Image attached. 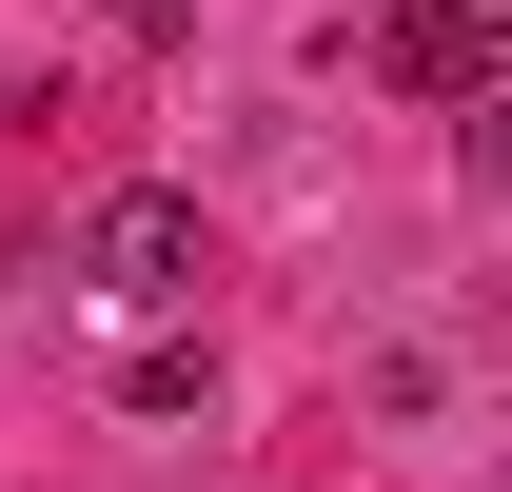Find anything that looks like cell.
<instances>
[{"label": "cell", "mask_w": 512, "mask_h": 492, "mask_svg": "<svg viewBox=\"0 0 512 492\" xmlns=\"http://www.w3.org/2000/svg\"><path fill=\"white\" fill-rule=\"evenodd\" d=\"M60 276H79V296H119V315H178L197 276H217V217H197L178 178H119V197L60 237Z\"/></svg>", "instance_id": "obj_1"}, {"label": "cell", "mask_w": 512, "mask_h": 492, "mask_svg": "<svg viewBox=\"0 0 512 492\" xmlns=\"http://www.w3.org/2000/svg\"><path fill=\"white\" fill-rule=\"evenodd\" d=\"M375 60L414 79V99H493V79H512V20H375Z\"/></svg>", "instance_id": "obj_2"}, {"label": "cell", "mask_w": 512, "mask_h": 492, "mask_svg": "<svg viewBox=\"0 0 512 492\" xmlns=\"http://www.w3.org/2000/svg\"><path fill=\"white\" fill-rule=\"evenodd\" d=\"M119 414H217V355H197V335H138V355H119Z\"/></svg>", "instance_id": "obj_3"}, {"label": "cell", "mask_w": 512, "mask_h": 492, "mask_svg": "<svg viewBox=\"0 0 512 492\" xmlns=\"http://www.w3.org/2000/svg\"><path fill=\"white\" fill-rule=\"evenodd\" d=\"M99 20H119V40H197V0H99Z\"/></svg>", "instance_id": "obj_4"}, {"label": "cell", "mask_w": 512, "mask_h": 492, "mask_svg": "<svg viewBox=\"0 0 512 492\" xmlns=\"http://www.w3.org/2000/svg\"><path fill=\"white\" fill-rule=\"evenodd\" d=\"M375 20H512V0H375Z\"/></svg>", "instance_id": "obj_5"}]
</instances>
